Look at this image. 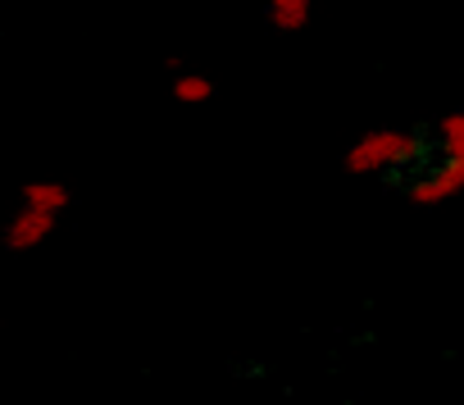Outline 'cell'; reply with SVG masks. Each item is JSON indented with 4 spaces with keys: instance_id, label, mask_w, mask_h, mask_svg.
Masks as SVG:
<instances>
[{
    "instance_id": "cell-1",
    "label": "cell",
    "mask_w": 464,
    "mask_h": 405,
    "mask_svg": "<svg viewBox=\"0 0 464 405\" xmlns=\"http://www.w3.org/2000/svg\"><path fill=\"white\" fill-rule=\"evenodd\" d=\"M428 137L414 128H369L342 150V173L351 178H387L423 164Z\"/></svg>"
},
{
    "instance_id": "cell-2",
    "label": "cell",
    "mask_w": 464,
    "mask_h": 405,
    "mask_svg": "<svg viewBox=\"0 0 464 405\" xmlns=\"http://www.w3.org/2000/svg\"><path fill=\"white\" fill-rule=\"evenodd\" d=\"M55 228H60V215H51V210H42V206H28V200H19L14 215L5 219V228H0V242H5L10 256H28V251L46 246Z\"/></svg>"
},
{
    "instance_id": "cell-3",
    "label": "cell",
    "mask_w": 464,
    "mask_h": 405,
    "mask_svg": "<svg viewBox=\"0 0 464 405\" xmlns=\"http://www.w3.org/2000/svg\"><path fill=\"white\" fill-rule=\"evenodd\" d=\"M459 187H464V159H437L405 182V200L419 210H432L441 200H450Z\"/></svg>"
},
{
    "instance_id": "cell-4",
    "label": "cell",
    "mask_w": 464,
    "mask_h": 405,
    "mask_svg": "<svg viewBox=\"0 0 464 405\" xmlns=\"http://www.w3.org/2000/svg\"><path fill=\"white\" fill-rule=\"evenodd\" d=\"M314 14V0H265V19L274 33H305Z\"/></svg>"
},
{
    "instance_id": "cell-5",
    "label": "cell",
    "mask_w": 464,
    "mask_h": 405,
    "mask_svg": "<svg viewBox=\"0 0 464 405\" xmlns=\"http://www.w3.org/2000/svg\"><path fill=\"white\" fill-rule=\"evenodd\" d=\"M19 200H28V206H42V210H51V215H60V219L73 210V191H69L64 182H24Z\"/></svg>"
},
{
    "instance_id": "cell-6",
    "label": "cell",
    "mask_w": 464,
    "mask_h": 405,
    "mask_svg": "<svg viewBox=\"0 0 464 405\" xmlns=\"http://www.w3.org/2000/svg\"><path fill=\"white\" fill-rule=\"evenodd\" d=\"M214 92H218V82L209 73H200V69H178L173 73V101L178 105H209Z\"/></svg>"
},
{
    "instance_id": "cell-7",
    "label": "cell",
    "mask_w": 464,
    "mask_h": 405,
    "mask_svg": "<svg viewBox=\"0 0 464 405\" xmlns=\"http://www.w3.org/2000/svg\"><path fill=\"white\" fill-rule=\"evenodd\" d=\"M432 141H437V155L441 159H464V114L459 110H446L432 123Z\"/></svg>"
}]
</instances>
